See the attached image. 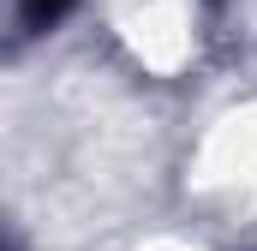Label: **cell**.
<instances>
[{"label": "cell", "mask_w": 257, "mask_h": 251, "mask_svg": "<svg viewBox=\"0 0 257 251\" xmlns=\"http://www.w3.org/2000/svg\"><path fill=\"white\" fill-rule=\"evenodd\" d=\"M72 6H78V0H12V30H18V36H42V30L60 24Z\"/></svg>", "instance_id": "obj_1"}]
</instances>
